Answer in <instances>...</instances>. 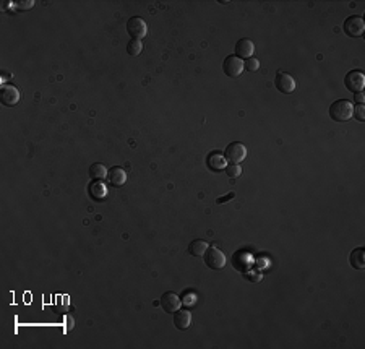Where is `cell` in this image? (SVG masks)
<instances>
[{"instance_id":"cell-25","label":"cell","mask_w":365,"mask_h":349,"mask_svg":"<svg viewBox=\"0 0 365 349\" xmlns=\"http://www.w3.org/2000/svg\"><path fill=\"white\" fill-rule=\"evenodd\" d=\"M236 197V192H230V194H227V195H224V197H219L218 200H216V203L218 205H222V203H227L229 200H232V198Z\"/></svg>"},{"instance_id":"cell-3","label":"cell","mask_w":365,"mask_h":349,"mask_svg":"<svg viewBox=\"0 0 365 349\" xmlns=\"http://www.w3.org/2000/svg\"><path fill=\"white\" fill-rule=\"evenodd\" d=\"M343 29L349 38H362L363 33H365V21H363L362 16L352 15V16H349V18L344 20Z\"/></svg>"},{"instance_id":"cell-18","label":"cell","mask_w":365,"mask_h":349,"mask_svg":"<svg viewBox=\"0 0 365 349\" xmlns=\"http://www.w3.org/2000/svg\"><path fill=\"white\" fill-rule=\"evenodd\" d=\"M208 247H210L208 242H205V240H202V239H196V240H192V242H190L188 253L193 255V257H203Z\"/></svg>"},{"instance_id":"cell-10","label":"cell","mask_w":365,"mask_h":349,"mask_svg":"<svg viewBox=\"0 0 365 349\" xmlns=\"http://www.w3.org/2000/svg\"><path fill=\"white\" fill-rule=\"evenodd\" d=\"M159 305L162 307L164 312L174 313V312H177L179 309H182V301H180V297H179L176 293H172V291H168V293H164V294L161 296Z\"/></svg>"},{"instance_id":"cell-9","label":"cell","mask_w":365,"mask_h":349,"mask_svg":"<svg viewBox=\"0 0 365 349\" xmlns=\"http://www.w3.org/2000/svg\"><path fill=\"white\" fill-rule=\"evenodd\" d=\"M0 101H2V104L7 106V107H12L15 104H18V101H20L18 88L10 85V83L4 85L2 88H0Z\"/></svg>"},{"instance_id":"cell-27","label":"cell","mask_w":365,"mask_h":349,"mask_svg":"<svg viewBox=\"0 0 365 349\" xmlns=\"http://www.w3.org/2000/svg\"><path fill=\"white\" fill-rule=\"evenodd\" d=\"M65 319H67V322H69V328H67V331H72V328H73V319L70 317V315H67V317H65Z\"/></svg>"},{"instance_id":"cell-17","label":"cell","mask_w":365,"mask_h":349,"mask_svg":"<svg viewBox=\"0 0 365 349\" xmlns=\"http://www.w3.org/2000/svg\"><path fill=\"white\" fill-rule=\"evenodd\" d=\"M107 174H109V169L103 163H94L89 168V177L93 180H104L107 179Z\"/></svg>"},{"instance_id":"cell-7","label":"cell","mask_w":365,"mask_h":349,"mask_svg":"<svg viewBox=\"0 0 365 349\" xmlns=\"http://www.w3.org/2000/svg\"><path fill=\"white\" fill-rule=\"evenodd\" d=\"M344 85L346 88L351 91V93H360L365 88V75L362 70H351L346 75L344 78Z\"/></svg>"},{"instance_id":"cell-14","label":"cell","mask_w":365,"mask_h":349,"mask_svg":"<svg viewBox=\"0 0 365 349\" xmlns=\"http://www.w3.org/2000/svg\"><path fill=\"white\" fill-rule=\"evenodd\" d=\"M190 323H192V313H190V310L179 309L177 312H174V325H176L177 330L180 331L187 330Z\"/></svg>"},{"instance_id":"cell-4","label":"cell","mask_w":365,"mask_h":349,"mask_svg":"<svg viewBox=\"0 0 365 349\" xmlns=\"http://www.w3.org/2000/svg\"><path fill=\"white\" fill-rule=\"evenodd\" d=\"M245 70L244 67V60L242 59H239L237 55H227L226 59H224L222 62V72L227 75V77L230 78H237L240 77V73H242Z\"/></svg>"},{"instance_id":"cell-8","label":"cell","mask_w":365,"mask_h":349,"mask_svg":"<svg viewBox=\"0 0 365 349\" xmlns=\"http://www.w3.org/2000/svg\"><path fill=\"white\" fill-rule=\"evenodd\" d=\"M275 86L283 94H291L295 89V80L286 72H278L275 77Z\"/></svg>"},{"instance_id":"cell-15","label":"cell","mask_w":365,"mask_h":349,"mask_svg":"<svg viewBox=\"0 0 365 349\" xmlns=\"http://www.w3.org/2000/svg\"><path fill=\"white\" fill-rule=\"evenodd\" d=\"M107 180H109V184L114 185V187H122L127 182V172L122 168H119V166H114V168L109 169Z\"/></svg>"},{"instance_id":"cell-24","label":"cell","mask_w":365,"mask_h":349,"mask_svg":"<svg viewBox=\"0 0 365 349\" xmlns=\"http://www.w3.org/2000/svg\"><path fill=\"white\" fill-rule=\"evenodd\" d=\"M15 7H16V10L26 12V10H31V8L35 7V2H32V0H23V2H15Z\"/></svg>"},{"instance_id":"cell-22","label":"cell","mask_w":365,"mask_h":349,"mask_svg":"<svg viewBox=\"0 0 365 349\" xmlns=\"http://www.w3.org/2000/svg\"><path fill=\"white\" fill-rule=\"evenodd\" d=\"M244 67H245V70H248V72H258V69H260V60L255 59V57H250V59L244 60Z\"/></svg>"},{"instance_id":"cell-5","label":"cell","mask_w":365,"mask_h":349,"mask_svg":"<svg viewBox=\"0 0 365 349\" xmlns=\"http://www.w3.org/2000/svg\"><path fill=\"white\" fill-rule=\"evenodd\" d=\"M127 33L131 39L142 41L148 35V24L143 18H140V16H131L127 21Z\"/></svg>"},{"instance_id":"cell-20","label":"cell","mask_w":365,"mask_h":349,"mask_svg":"<svg viewBox=\"0 0 365 349\" xmlns=\"http://www.w3.org/2000/svg\"><path fill=\"white\" fill-rule=\"evenodd\" d=\"M180 301H182V305H185V307H193V305H196L198 296H196V293H193V291H187V293L182 294Z\"/></svg>"},{"instance_id":"cell-11","label":"cell","mask_w":365,"mask_h":349,"mask_svg":"<svg viewBox=\"0 0 365 349\" xmlns=\"http://www.w3.org/2000/svg\"><path fill=\"white\" fill-rule=\"evenodd\" d=\"M88 195L93 202H104L107 195H109V188L104 184L103 180H93L91 184L88 185Z\"/></svg>"},{"instance_id":"cell-13","label":"cell","mask_w":365,"mask_h":349,"mask_svg":"<svg viewBox=\"0 0 365 349\" xmlns=\"http://www.w3.org/2000/svg\"><path fill=\"white\" fill-rule=\"evenodd\" d=\"M253 52H255V46L248 38H242L236 43V54L234 55H237L239 59H242V60L250 59V57H253Z\"/></svg>"},{"instance_id":"cell-6","label":"cell","mask_w":365,"mask_h":349,"mask_svg":"<svg viewBox=\"0 0 365 349\" xmlns=\"http://www.w3.org/2000/svg\"><path fill=\"white\" fill-rule=\"evenodd\" d=\"M224 156H226L227 163L230 164H240L245 157H247V148L244 143H239V141H234V143L227 145L226 151H224Z\"/></svg>"},{"instance_id":"cell-23","label":"cell","mask_w":365,"mask_h":349,"mask_svg":"<svg viewBox=\"0 0 365 349\" xmlns=\"http://www.w3.org/2000/svg\"><path fill=\"white\" fill-rule=\"evenodd\" d=\"M352 117H355L359 122H363V120H365V106H363V104H355V106H354Z\"/></svg>"},{"instance_id":"cell-26","label":"cell","mask_w":365,"mask_h":349,"mask_svg":"<svg viewBox=\"0 0 365 349\" xmlns=\"http://www.w3.org/2000/svg\"><path fill=\"white\" fill-rule=\"evenodd\" d=\"M354 101H355V104H363V101H365L363 91H360V93H354Z\"/></svg>"},{"instance_id":"cell-19","label":"cell","mask_w":365,"mask_h":349,"mask_svg":"<svg viewBox=\"0 0 365 349\" xmlns=\"http://www.w3.org/2000/svg\"><path fill=\"white\" fill-rule=\"evenodd\" d=\"M143 51V43L140 39H130V43L127 44V52L131 57H138Z\"/></svg>"},{"instance_id":"cell-16","label":"cell","mask_w":365,"mask_h":349,"mask_svg":"<svg viewBox=\"0 0 365 349\" xmlns=\"http://www.w3.org/2000/svg\"><path fill=\"white\" fill-rule=\"evenodd\" d=\"M349 263L351 267L355 270H363L365 268V248L363 247H357L354 248L349 255Z\"/></svg>"},{"instance_id":"cell-1","label":"cell","mask_w":365,"mask_h":349,"mask_svg":"<svg viewBox=\"0 0 365 349\" xmlns=\"http://www.w3.org/2000/svg\"><path fill=\"white\" fill-rule=\"evenodd\" d=\"M352 112H354V106L351 101H347V99H338V101H335L329 106V117L339 123L349 122L352 119Z\"/></svg>"},{"instance_id":"cell-12","label":"cell","mask_w":365,"mask_h":349,"mask_svg":"<svg viewBox=\"0 0 365 349\" xmlns=\"http://www.w3.org/2000/svg\"><path fill=\"white\" fill-rule=\"evenodd\" d=\"M206 166H208V169L213 172H222L227 168V160H226V156H224V153L211 151L208 154V157H206Z\"/></svg>"},{"instance_id":"cell-2","label":"cell","mask_w":365,"mask_h":349,"mask_svg":"<svg viewBox=\"0 0 365 349\" xmlns=\"http://www.w3.org/2000/svg\"><path fill=\"white\" fill-rule=\"evenodd\" d=\"M203 259H205V263H206V267L211 268V270H222L224 267H226V255H224L218 247H208L206 248V252L203 255Z\"/></svg>"},{"instance_id":"cell-21","label":"cell","mask_w":365,"mask_h":349,"mask_svg":"<svg viewBox=\"0 0 365 349\" xmlns=\"http://www.w3.org/2000/svg\"><path fill=\"white\" fill-rule=\"evenodd\" d=\"M226 171V174L230 177V179H237L242 176V168H240V164H227V168L224 169Z\"/></svg>"}]
</instances>
